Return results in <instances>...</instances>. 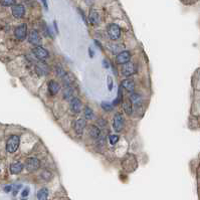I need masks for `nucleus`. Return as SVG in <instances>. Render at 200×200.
<instances>
[{
  "mask_svg": "<svg viewBox=\"0 0 200 200\" xmlns=\"http://www.w3.org/2000/svg\"><path fill=\"white\" fill-rule=\"evenodd\" d=\"M20 144V138L17 135H11L6 142V150L8 153H14Z\"/></svg>",
  "mask_w": 200,
  "mask_h": 200,
  "instance_id": "1",
  "label": "nucleus"
},
{
  "mask_svg": "<svg viewBox=\"0 0 200 200\" xmlns=\"http://www.w3.org/2000/svg\"><path fill=\"white\" fill-rule=\"evenodd\" d=\"M25 168L28 172H35L40 168V161L35 157H29L25 160Z\"/></svg>",
  "mask_w": 200,
  "mask_h": 200,
  "instance_id": "2",
  "label": "nucleus"
},
{
  "mask_svg": "<svg viewBox=\"0 0 200 200\" xmlns=\"http://www.w3.org/2000/svg\"><path fill=\"white\" fill-rule=\"evenodd\" d=\"M125 126V119L123 114L121 113H117L114 117V123H113V128L115 130V132L120 133L123 131Z\"/></svg>",
  "mask_w": 200,
  "mask_h": 200,
  "instance_id": "3",
  "label": "nucleus"
},
{
  "mask_svg": "<svg viewBox=\"0 0 200 200\" xmlns=\"http://www.w3.org/2000/svg\"><path fill=\"white\" fill-rule=\"evenodd\" d=\"M32 53H33L35 57H36L37 59H39L40 61H45L46 59L49 57V53L44 47H42V46H35V47L32 49Z\"/></svg>",
  "mask_w": 200,
  "mask_h": 200,
  "instance_id": "4",
  "label": "nucleus"
},
{
  "mask_svg": "<svg viewBox=\"0 0 200 200\" xmlns=\"http://www.w3.org/2000/svg\"><path fill=\"white\" fill-rule=\"evenodd\" d=\"M122 75L124 76H131L133 75H135L137 73V67L135 64H133V62H127V64H123L122 67Z\"/></svg>",
  "mask_w": 200,
  "mask_h": 200,
  "instance_id": "5",
  "label": "nucleus"
},
{
  "mask_svg": "<svg viewBox=\"0 0 200 200\" xmlns=\"http://www.w3.org/2000/svg\"><path fill=\"white\" fill-rule=\"evenodd\" d=\"M108 34L112 40H117L121 36V28L117 24H110L108 27Z\"/></svg>",
  "mask_w": 200,
  "mask_h": 200,
  "instance_id": "6",
  "label": "nucleus"
},
{
  "mask_svg": "<svg viewBox=\"0 0 200 200\" xmlns=\"http://www.w3.org/2000/svg\"><path fill=\"white\" fill-rule=\"evenodd\" d=\"M28 41L29 43H31V44H33L35 46H40L41 44V36H40L39 32L37 30H31L29 32V35H28Z\"/></svg>",
  "mask_w": 200,
  "mask_h": 200,
  "instance_id": "7",
  "label": "nucleus"
},
{
  "mask_svg": "<svg viewBox=\"0 0 200 200\" xmlns=\"http://www.w3.org/2000/svg\"><path fill=\"white\" fill-rule=\"evenodd\" d=\"M14 35L18 40L25 39V37L27 35V25L26 24L23 23V24H20L19 26L16 27L15 30H14Z\"/></svg>",
  "mask_w": 200,
  "mask_h": 200,
  "instance_id": "8",
  "label": "nucleus"
},
{
  "mask_svg": "<svg viewBox=\"0 0 200 200\" xmlns=\"http://www.w3.org/2000/svg\"><path fill=\"white\" fill-rule=\"evenodd\" d=\"M131 59V53L128 50H124L122 53H120L119 54H117L116 56V61L117 64H125L127 62L130 61Z\"/></svg>",
  "mask_w": 200,
  "mask_h": 200,
  "instance_id": "9",
  "label": "nucleus"
},
{
  "mask_svg": "<svg viewBox=\"0 0 200 200\" xmlns=\"http://www.w3.org/2000/svg\"><path fill=\"white\" fill-rule=\"evenodd\" d=\"M70 108L72 110L73 113L78 114L83 110V103L81 102V100H79V98L76 97L70 102Z\"/></svg>",
  "mask_w": 200,
  "mask_h": 200,
  "instance_id": "10",
  "label": "nucleus"
},
{
  "mask_svg": "<svg viewBox=\"0 0 200 200\" xmlns=\"http://www.w3.org/2000/svg\"><path fill=\"white\" fill-rule=\"evenodd\" d=\"M12 15L15 18H22L25 14V8L21 4H14L12 6Z\"/></svg>",
  "mask_w": 200,
  "mask_h": 200,
  "instance_id": "11",
  "label": "nucleus"
},
{
  "mask_svg": "<svg viewBox=\"0 0 200 200\" xmlns=\"http://www.w3.org/2000/svg\"><path fill=\"white\" fill-rule=\"evenodd\" d=\"M35 72L38 76H47L49 73V67L45 62L39 61L35 65Z\"/></svg>",
  "mask_w": 200,
  "mask_h": 200,
  "instance_id": "12",
  "label": "nucleus"
},
{
  "mask_svg": "<svg viewBox=\"0 0 200 200\" xmlns=\"http://www.w3.org/2000/svg\"><path fill=\"white\" fill-rule=\"evenodd\" d=\"M62 97H64V100L67 101H72L73 99L76 98V90L73 87H64V90L62 91Z\"/></svg>",
  "mask_w": 200,
  "mask_h": 200,
  "instance_id": "13",
  "label": "nucleus"
},
{
  "mask_svg": "<svg viewBox=\"0 0 200 200\" xmlns=\"http://www.w3.org/2000/svg\"><path fill=\"white\" fill-rule=\"evenodd\" d=\"M47 89H48L49 94H50L51 96H54V95H56L57 93L59 92V90H61V87H59V84L57 81H53V79H51V81H48Z\"/></svg>",
  "mask_w": 200,
  "mask_h": 200,
  "instance_id": "14",
  "label": "nucleus"
},
{
  "mask_svg": "<svg viewBox=\"0 0 200 200\" xmlns=\"http://www.w3.org/2000/svg\"><path fill=\"white\" fill-rule=\"evenodd\" d=\"M87 126L86 120L84 119H79L76 120V124H75V131L76 133V135H81L84 131V128Z\"/></svg>",
  "mask_w": 200,
  "mask_h": 200,
  "instance_id": "15",
  "label": "nucleus"
},
{
  "mask_svg": "<svg viewBox=\"0 0 200 200\" xmlns=\"http://www.w3.org/2000/svg\"><path fill=\"white\" fill-rule=\"evenodd\" d=\"M121 87H124L126 91H128L129 93H134V90H135V83H134L133 79H126L124 81H122Z\"/></svg>",
  "mask_w": 200,
  "mask_h": 200,
  "instance_id": "16",
  "label": "nucleus"
},
{
  "mask_svg": "<svg viewBox=\"0 0 200 200\" xmlns=\"http://www.w3.org/2000/svg\"><path fill=\"white\" fill-rule=\"evenodd\" d=\"M89 21L91 22L92 24H94V25H98L99 23L101 22V17L100 15H99V13L96 11L95 9H92L91 11H90V14H89Z\"/></svg>",
  "mask_w": 200,
  "mask_h": 200,
  "instance_id": "17",
  "label": "nucleus"
},
{
  "mask_svg": "<svg viewBox=\"0 0 200 200\" xmlns=\"http://www.w3.org/2000/svg\"><path fill=\"white\" fill-rule=\"evenodd\" d=\"M129 99H130V101L132 102L133 106L141 107L142 105H143V99H142V97L139 94H135V93H133Z\"/></svg>",
  "mask_w": 200,
  "mask_h": 200,
  "instance_id": "18",
  "label": "nucleus"
},
{
  "mask_svg": "<svg viewBox=\"0 0 200 200\" xmlns=\"http://www.w3.org/2000/svg\"><path fill=\"white\" fill-rule=\"evenodd\" d=\"M23 164L20 162H14L12 163L9 167V170L11 174H19L23 170Z\"/></svg>",
  "mask_w": 200,
  "mask_h": 200,
  "instance_id": "19",
  "label": "nucleus"
},
{
  "mask_svg": "<svg viewBox=\"0 0 200 200\" xmlns=\"http://www.w3.org/2000/svg\"><path fill=\"white\" fill-rule=\"evenodd\" d=\"M89 135L92 137L93 139H99L101 136V130L100 128L97 127L95 125H92L89 128Z\"/></svg>",
  "mask_w": 200,
  "mask_h": 200,
  "instance_id": "20",
  "label": "nucleus"
},
{
  "mask_svg": "<svg viewBox=\"0 0 200 200\" xmlns=\"http://www.w3.org/2000/svg\"><path fill=\"white\" fill-rule=\"evenodd\" d=\"M62 79V83H64V87H73V83H75V78H73V76L72 73H67L64 78L61 79Z\"/></svg>",
  "mask_w": 200,
  "mask_h": 200,
  "instance_id": "21",
  "label": "nucleus"
},
{
  "mask_svg": "<svg viewBox=\"0 0 200 200\" xmlns=\"http://www.w3.org/2000/svg\"><path fill=\"white\" fill-rule=\"evenodd\" d=\"M125 45L122 43H113V44L110 45V49L112 50V53L114 54H119L120 53L124 51Z\"/></svg>",
  "mask_w": 200,
  "mask_h": 200,
  "instance_id": "22",
  "label": "nucleus"
},
{
  "mask_svg": "<svg viewBox=\"0 0 200 200\" xmlns=\"http://www.w3.org/2000/svg\"><path fill=\"white\" fill-rule=\"evenodd\" d=\"M123 109H124L125 113L129 115V116H131L133 114V104L130 101V99L123 103Z\"/></svg>",
  "mask_w": 200,
  "mask_h": 200,
  "instance_id": "23",
  "label": "nucleus"
},
{
  "mask_svg": "<svg viewBox=\"0 0 200 200\" xmlns=\"http://www.w3.org/2000/svg\"><path fill=\"white\" fill-rule=\"evenodd\" d=\"M48 198V189L41 188L37 192V199L38 200H47Z\"/></svg>",
  "mask_w": 200,
  "mask_h": 200,
  "instance_id": "24",
  "label": "nucleus"
},
{
  "mask_svg": "<svg viewBox=\"0 0 200 200\" xmlns=\"http://www.w3.org/2000/svg\"><path fill=\"white\" fill-rule=\"evenodd\" d=\"M84 115L87 120H92L94 118V111H93V109H91V107L86 106L84 109Z\"/></svg>",
  "mask_w": 200,
  "mask_h": 200,
  "instance_id": "25",
  "label": "nucleus"
},
{
  "mask_svg": "<svg viewBox=\"0 0 200 200\" xmlns=\"http://www.w3.org/2000/svg\"><path fill=\"white\" fill-rule=\"evenodd\" d=\"M67 73L64 70V68L62 67H61V65H56V75L59 76V78L62 79L65 75H67Z\"/></svg>",
  "mask_w": 200,
  "mask_h": 200,
  "instance_id": "26",
  "label": "nucleus"
},
{
  "mask_svg": "<svg viewBox=\"0 0 200 200\" xmlns=\"http://www.w3.org/2000/svg\"><path fill=\"white\" fill-rule=\"evenodd\" d=\"M119 139H120V137L118 135H111L109 137V141L112 145H116L118 142H119Z\"/></svg>",
  "mask_w": 200,
  "mask_h": 200,
  "instance_id": "27",
  "label": "nucleus"
},
{
  "mask_svg": "<svg viewBox=\"0 0 200 200\" xmlns=\"http://www.w3.org/2000/svg\"><path fill=\"white\" fill-rule=\"evenodd\" d=\"M0 3L3 6H13L15 3V0H0Z\"/></svg>",
  "mask_w": 200,
  "mask_h": 200,
  "instance_id": "28",
  "label": "nucleus"
},
{
  "mask_svg": "<svg viewBox=\"0 0 200 200\" xmlns=\"http://www.w3.org/2000/svg\"><path fill=\"white\" fill-rule=\"evenodd\" d=\"M102 108H103V110H105V111L110 112V111H112V110H113V106H112L110 103L103 102L102 103Z\"/></svg>",
  "mask_w": 200,
  "mask_h": 200,
  "instance_id": "29",
  "label": "nucleus"
},
{
  "mask_svg": "<svg viewBox=\"0 0 200 200\" xmlns=\"http://www.w3.org/2000/svg\"><path fill=\"white\" fill-rule=\"evenodd\" d=\"M41 177L44 180H46V181H49V180H50V178H51V173L49 171H47V170H44V171L42 172V174H41Z\"/></svg>",
  "mask_w": 200,
  "mask_h": 200,
  "instance_id": "30",
  "label": "nucleus"
},
{
  "mask_svg": "<svg viewBox=\"0 0 200 200\" xmlns=\"http://www.w3.org/2000/svg\"><path fill=\"white\" fill-rule=\"evenodd\" d=\"M28 194H29V188H28V187H26V188L22 191V193H21V196H22V198H25V197L28 196Z\"/></svg>",
  "mask_w": 200,
  "mask_h": 200,
  "instance_id": "31",
  "label": "nucleus"
},
{
  "mask_svg": "<svg viewBox=\"0 0 200 200\" xmlns=\"http://www.w3.org/2000/svg\"><path fill=\"white\" fill-rule=\"evenodd\" d=\"M108 84H109V90L112 91V89H113V79L111 76H108Z\"/></svg>",
  "mask_w": 200,
  "mask_h": 200,
  "instance_id": "32",
  "label": "nucleus"
},
{
  "mask_svg": "<svg viewBox=\"0 0 200 200\" xmlns=\"http://www.w3.org/2000/svg\"><path fill=\"white\" fill-rule=\"evenodd\" d=\"M11 190H12V186L11 185H7V186H5V187H4V192H6V193L10 192Z\"/></svg>",
  "mask_w": 200,
  "mask_h": 200,
  "instance_id": "33",
  "label": "nucleus"
},
{
  "mask_svg": "<svg viewBox=\"0 0 200 200\" xmlns=\"http://www.w3.org/2000/svg\"><path fill=\"white\" fill-rule=\"evenodd\" d=\"M99 122H100V125H101V126H103V127H104V126H106V123H107V122L105 121V120L100 119V120H98V123H99Z\"/></svg>",
  "mask_w": 200,
  "mask_h": 200,
  "instance_id": "34",
  "label": "nucleus"
},
{
  "mask_svg": "<svg viewBox=\"0 0 200 200\" xmlns=\"http://www.w3.org/2000/svg\"><path fill=\"white\" fill-rule=\"evenodd\" d=\"M21 187V185H17L15 187V189H14V192H13V194H14V195H16V194H17V191L19 190V188Z\"/></svg>",
  "mask_w": 200,
  "mask_h": 200,
  "instance_id": "35",
  "label": "nucleus"
},
{
  "mask_svg": "<svg viewBox=\"0 0 200 200\" xmlns=\"http://www.w3.org/2000/svg\"><path fill=\"white\" fill-rule=\"evenodd\" d=\"M41 2H42V3H43V5H44L45 9H47V8H48V5H47V1H46V0H41Z\"/></svg>",
  "mask_w": 200,
  "mask_h": 200,
  "instance_id": "36",
  "label": "nucleus"
},
{
  "mask_svg": "<svg viewBox=\"0 0 200 200\" xmlns=\"http://www.w3.org/2000/svg\"><path fill=\"white\" fill-rule=\"evenodd\" d=\"M103 64H104V67H109V64H108V61H107L106 59H104V61H103Z\"/></svg>",
  "mask_w": 200,
  "mask_h": 200,
  "instance_id": "37",
  "label": "nucleus"
},
{
  "mask_svg": "<svg viewBox=\"0 0 200 200\" xmlns=\"http://www.w3.org/2000/svg\"><path fill=\"white\" fill-rule=\"evenodd\" d=\"M89 50H90V51H89V53H90V56H91V57H93V56H94V51H93V49H92L91 47L89 48Z\"/></svg>",
  "mask_w": 200,
  "mask_h": 200,
  "instance_id": "38",
  "label": "nucleus"
},
{
  "mask_svg": "<svg viewBox=\"0 0 200 200\" xmlns=\"http://www.w3.org/2000/svg\"><path fill=\"white\" fill-rule=\"evenodd\" d=\"M95 42H96V44H97V46H99L101 49H103V47H102V45H101V43L98 41V40H95Z\"/></svg>",
  "mask_w": 200,
  "mask_h": 200,
  "instance_id": "39",
  "label": "nucleus"
}]
</instances>
